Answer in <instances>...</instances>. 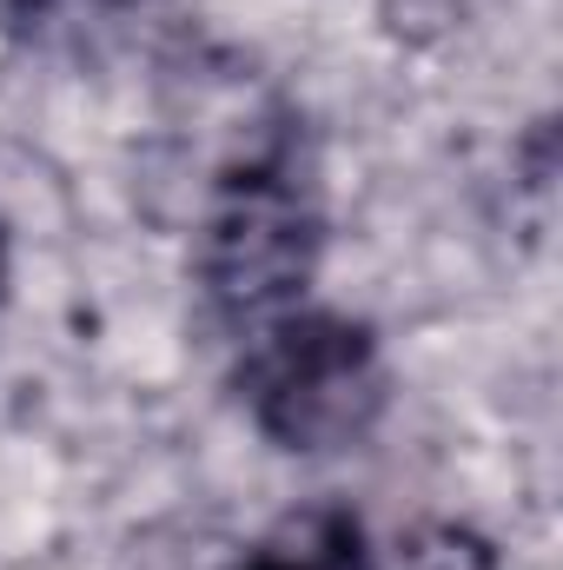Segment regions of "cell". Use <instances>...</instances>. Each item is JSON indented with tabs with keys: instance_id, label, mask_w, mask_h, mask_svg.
<instances>
[{
	"instance_id": "3957f363",
	"label": "cell",
	"mask_w": 563,
	"mask_h": 570,
	"mask_svg": "<svg viewBox=\"0 0 563 570\" xmlns=\"http://www.w3.org/2000/svg\"><path fill=\"white\" fill-rule=\"evenodd\" d=\"M233 570H378V544L358 504L312 498L273 518Z\"/></svg>"
},
{
	"instance_id": "7a4b0ae2",
	"label": "cell",
	"mask_w": 563,
	"mask_h": 570,
	"mask_svg": "<svg viewBox=\"0 0 563 570\" xmlns=\"http://www.w3.org/2000/svg\"><path fill=\"white\" fill-rule=\"evenodd\" d=\"M233 399L285 458H345L392 419L398 372L372 318L305 298L233 345Z\"/></svg>"
},
{
	"instance_id": "5b68a950",
	"label": "cell",
	"mask_w": 563,
	"mask_h": 570,
	"mask_svg": "<svg viewBox=\"0 0 563 570\" xmlns=\"http://www.w3.org/2000/svg\"><path fill=\"white\" fill-rule=\"evenodd\" d=\"M7 298H13V226L0 213V318H7Z\"/></svg>"
},
{
	"instance_id": "6da1fadb",
	"label": "cell",
	"mask_w": 563,
	"mask_h": 570,
	"mask_svg": "<svg viewBox=\"0 0 563 570\" xmlns=\"http://www.w3.org/2000/svg\"><path fill=\"white\" fill-rule=\"evenodd\" d=\"M332 253L325 153L298 107H273L206 186L192 233V285L219 338H246L318 292Z\"/></svg>"
},
{
	"instance_id": "277c9868",
	"label": "cell",
	"mask_w": 563,
	"mask_h": 570,
	"mask_svg": "<svg viewBox=\"0 0 563 570\" xmlns=\"http://www.w3.org/2000/svg\"><path fill=\"white\" fill-rule=\"evenodd\" d=\"M100 7H127V0H0V20L13 33H33L47 20H73V13H100Z\"/></svg>"
}]
</instances>
